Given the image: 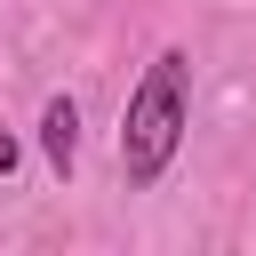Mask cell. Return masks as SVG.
<instances>
[{
	"label": "cell",
	"mask_w": 256,
	"mask_h": 256,
	"mask_svg": "<svg viewBox=\"0 0 256 256\" xmlns=\"http://www.w3.org/2000/svg\"><path fill=\"white\" fill-rule=\"evenodd\" d=\"M184 128H192V48L168 40L144 64V80L128 88V112H120V176H128V192H152L176 168Z\"/></svg>",
	"instance_id": "cell-1"
},
{
	"label": "cell",
	"mask_w": 256,
	"mask_h": 256,
	"mask_svg": "<svg viewBox=\"0 0 256 256\" xmlns=\"http://www.w3.org/2000/svg\"><path fill=\"white\" fill-rule=\"evenodd\" d=\"M40 160H48L56 176H72V160H80V104H72L64 88L40 104Z\"/></svg>",
	"instance_id": "cell-2"
}]
</instances>
